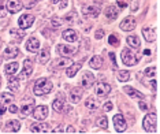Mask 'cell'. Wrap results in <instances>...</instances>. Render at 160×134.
<instances>
[{
	"instance_id": "obj_8",
	"label": "cell",
	"mask_w": 160,
	"mask_h": 134,
	"mask_svg": "<svg viewBox=\"0 0 160 134\" xmlns=\"http://www.w3.org/2000/svg\"><path fill=\"white\" fill-rule=\"evenodd\" d=\"M22 8H23V4H22V2H21V0H7L6 10H8L11 14L19 12Z\"/></svg>"
},
{
	"instance_id": "obj_18",
	"label": "cell",
	"mask_w": 160,
	"mask_h": 134,
	"mask_svg": "<svg viewBox=\"0 0 160 134\" xmlns=\"http://www.w3.org/2000/svg\"><path fill=\"white\" fill-rule=\"evenodd\" d=\"M82 93H83V90L79 89V88L71 89L70 90V101H71V103H74V104L79 103V100L82 99Z\"/></svg>"
},
{
	"instance_id": "obj_29",
	"label": "cell",
	"mask_w": 160,
	"mask_h": 134,
	"mask_svg": "<svg viewBox=\"0 0 160 134\" xmlns=\"http://www.w3.org/2000/svg\"><path fill=\"white\" fill-rule=\"evenodd\" d=\"M85 107L88 108L89 111H96L97 107H99V104H97L96 99H93V97H88V99L85 100Z\"/></svg>"
},
{
	"instance_id": "obj_19",
	"label": "cell",
	"mask_w": 160,
	"mask_h": 134,
	"mask_svg": "<svg viewBox=\"0 0 160 134\" xmlns=\"http://www.w3.org/2000/svg\"><path fill=\"white\" fill-rule=\"evenodd\" d=\"M125 92L129 95L132 99H136V100H144V95L141 92H138L137 89L132 88V86H125Z\"/></svg>"
},
{
	"instance_id": "obj_22",
	"label": "cell",
	"mask_w": 160,
	"mask_h": 134,
	"mask_svg": "<svg viewBox=\"0 0 160 134\" xmlns=\"http://www.w3.org/2000/svg\"><path fill=\"white\" fill-rule=\"evenodd\" d=\"M40 48V41L36 37H30L26 42V49L30 51V52H37Z\"/></svg>"
},
{
	"instance_id": "obj_9",
	"label": "cell",
	"mask_w": 160,
	"mask_h": 134,
	"mask_svg": "<svg viewBox=\"0 0 160 134\" xmlns=\"http://www.w3.org/2000/svg\"><path fill=\"white\" fill-rule=\"evenodd\" d=\"M136 26H137V22L133 17H127L121 22V29L123 32H132Z\"/></svg>"
},
{
	"instance_id": "obj_28",
	"label": "cell",
	"mask_w": 160,
	"mask_h": 134,
	"mask_svg": "<svg viewBox=\"0 0 160 134\" xmlns=\"http://www.w3.org/2000/svg\"><path fill=\"white\" fill-rule=\"evenodd\" d=\"M37 60H38V63L45 64L49 60V51L48 49H41L37 53Z\"/></svg>"
},
{
	"instance_id": "obj_31",
	"label": "cell",
	"mask_w": 160,
	"mask_h": 134,
	"mask_svg": "<svg viewBox=\"0 0 160 134\" xmlns=\"http://www.w3.org/2000/svg\"><path fill=\"white\" fill-rule=\"evenodd\" d=\"M18 68H19V64L15 63V62H12V63H8L6 66V74L7 75H14L18 71Z\"/></svg>"
},
{
	"instance_id": "obj_26",
	"label": "cell",
	"mask_w": 160,
	"mask_h": 134,
	"mask_svg": "<svg viewBox=\"0 0 160 134\" xmlns=\"http://www.w3.org/2000/svg\"><path fill=\"white\" fill-rule=\"evenodd\" d=\"M82 67V63H71L70 64V67L66 70V74H67V77H70V78H72L75 74L79 71V68Z\"/></svg>"
},
{
	"instance_id": "obj_51",
	"label": "cell",
	"mask_w": 160,
	"mask_h": 134,
	"mask_svg": "<svg viewBox=\"0 0 160 134\" xmlns=\"http://www.w3.org/2000/svg\"><path fill=\"white\" fill-rule=\"evenodd\" d=\"M66 6H67V2H66V0H63V2L60 3V8H64Z\"/></svg>"
},
{
	"instance_id": "obj_3",
	"label": "cell",
	"mask_w": 160,
	"mask_h": 134,
	"mask_svg": "<svg viewBox=\"0 0 160 134\" xmlns=\"http://www.w3.org/2000/svg\"><path fill=\"white\" fill-rule=\"evenodd\" d=\"M122 62L126 64V66H136V64L140 62V56L137 55V53L132 52L129 48H125L122 51Z\"/></svg>"
},
{
	"instance_id": "obj_34",
	"label": "cell",
	"mask_w": 160,
	"mask_h": 134,
	"mask_svg": "<svg viewBox=\"0 0 160 134\" xmlns=\"http://www.w3.org/2000/svg\"><path fill=\"white\" fill-rule=\"evenodd\" d=\"M77 19V14H75L74 11H71V12H68L66 14L63 18H62V21H63V23L66 22V23H74V21Z\"/></svg>"
},
{
	"instance_id": "obj_43",
	"label": "cell",
	"mask_w": 160,
	"mask_h": 134,
	"mask_svg": "<svg viewBox=\"0 0 160 134\" xmlns=\"http://www.w3.org/2000/svg\"><path fill=\"white\" fill-rule=\"evenodd\" d=\"M94 36H96V38H97V40L103 38V37H104V30H101V29H100V30H97V32H96V34H94Z\"/></svg>"
},
{
	"instance_id": "obj_35",
	"label": "cell",
	"mask_w": 160,
	"mask_h": 134,
	"mask_svg": "<svg viewBox=\"0 0 160 134\" xmlns=\"http://www.w3.org/2000/svg\"><path fill=\"white\" fill-rule=\"evenodd\" d=\"M11 36L17 40V41H21V40L25 37V33L22 30H19V29H11Z\"/></svg>"
},
{
	"instance_id": "obj_41",
	"label": "cell",
	"mask_w": 160,
	"mask_h": 134,
	"mask_svg": "<svg viewBox=\"0 0 160 134\" xmlns=\"http://www.w3.org/2000/svg\"><path fill=\"white\" fill-rule=\"evenodd\" d=\"M108 55H110V59H111V62H112V67H114V68H116V66H118V64H116L115 53H114V52H110V53H108Z\"/></svg>"
},
{
	"instance_id": "obj_16",
	"label": "cell",
	"mask_w": 160,
	"mask_h": 134,
	"mask_svg": "<svg viewBox=\"0 0 160 134\" xmlns=\"http://www.w3.org/2000/svg\"><path fill=\"white\" fill-rule=\"evenodd\" d=\"M63 40H66L67 42H75L78 40V33L74 30V29H67V30L63 32Z\"/></svg>"
},
{
	"instance_id": "obj_45",
	"label": "cell",
	"mask_w": 160,
	"mask_h": 134,
	"mask_svg": "<svg viewBox=\"0 0 160 134\" xmlns=\"http://www.w3.org/2000/svg\"><path fill=\"white\" fill-rule=\"evenodd\" d=\"M140 107H141V110H144V111L148 110V106L144 103V100H140Z\"/></svg>"
},
{
	"instance_id": "obj_37",
	"label": "cell",
	"mask_w": 160,
	"mask_h": 134,
	"mask_svg": "<svg viewBox=\"0 0 160 134\" xmlns=\"http://www.w3.org/2000/svg\"><path fill=\"white\" fill-rule=\"evenodd\" d=\"M51 23H52L53 27H60L62 25H63V21H62V18H59V17H53L52 19H51Z\"/></svg>"
},
{
	"instance_id": "obj_1",
	"label": "cell",
	"mask_w": 160,
	"mask_h": 134,
	"mask_svg": "<svg viewBox=\"0 0 160 134\" xmlns=\"http://www.w3.org/2000/svg\"><path fill=\"white\" fill-rule=\"evenodd\" d=\"M53 89V84L52 81L48 78H40L36 81L34 84V88H33V92L36 96H45L48 93L52 92Z\"/></svg>"
},
{
	"instance_id": "obj_47",
	"label": "cell",
	"mask_w": 160,
	"mask_h": 134,
	"mask_svg": "<svg viewBox=\"0 0 160 134\" xmlns=\"http://www.w3.org/2000/svg\"><path fill=\"white\" fill-rule=\"evenodd\" d=\"M52 133H63V126H58V127L53 130Z\"/></svg>"
},
{
	"instance_id": "obj_39",
	"label": "cell",
	"mask_w": 160,
	"mask_h": 134,
	"mask_svg": "<svg viewBox=\"0 0 160 134\" xmlns=\"http://www.w3.org/2000/svg\"><path fill=\"white\" fill-rule=\"evenodd\" d=\"M108 42H110L111 45H119V38L116 37L115 34H111L110 37H108Z\"/></svg>"
},
{
	"instance_id": "obj_32",
	"label": "cell",
	"mask_w": 160,
	"mask_h": 134,
	"mask_svg": "<svg viewBox=\"0 0 160 134\" xmlns=\"http://www.w3.org/2000/svg\"><path fill=\"white\" fill-rule=\"evenodd\" d=\"M103 66V59H101L100 56H93L92 59H90V67L92 68H96V70H99Z\"/></svg>"
},
{
	"instance_id": "obj_6",
	"label": "cell",
	"mask_w": 160,
	"mask_h": 134,
	"mask_svg": "<svg viewBox=\"0 0 160 134\" xmlns=\"http://www.w3.org/2000/svg\"><path fill=\"white\" fill-rule=\"evenodd\" d=\"M34 22V17L32 14H23L22 17L18 19V25L21 29H29Z\"/></svg>"
},
{
	"instance_id": "obj_14",
	"label": "cell",
	"mask_w": 160,
	"mask_h": 134,
	"mask_svg": "<svg viewBox=\"0 0 160 134\" xmlns=\"http://www.w3.org/2000/svg\"><path fill=\"white\" fill-rule=\"evenodd\" d=\"M49 125L44 122H40V123H34V125L30 126V133H48Z\"/></svg>"
},
{
	"instance_id": "obj_54",
	"label": "cell",
	"mask_w": 160,
	"mask_h": 134,
	"mask_svg": "<svg viewBox=\"0 0 160 134\" xmlns=\"http://www.w3.org/2000/svg\"><path fill=\"white\" fill-rule=\"evenodd\" d=\"M51 2H52V4H55V3H58L59 0H51Z\"/></svg>"
},
{
	"instance_id": "obj_2",
	"label": "cell",
	"mask_w": 160,
	"mask_h": 134,
	"mask_svg": "<svg viewBox=\"0 0 160 134\" xmlns=\"http://www.w3.org/2000/svg\"><path fill=\"white\" fill-rule=\"evenodd\" d=\"M156 125H158V117L155 112L145 115L142 121V127L147 133H156Z\"/></svg>"
},
{
	"instance_id": "obj_36",
	"label": "cell",
	"mask_w": 160,
	"mask_h": 134,
	"mask_svg": "<svg viewBox=\"0 0 160 134\" xmlns=\"http://www.w3.org/2000/svg\"><path fill=\"white\" fill-rule=\"evenodd\" d=\"M129 78H130V73L129 71H126V70H121V71H118V79L121 82H126V81H129Z\"/></svg>"
},
{
	"instance_id": "obj_38",
	"label": "cell",
	"mask_w": 160,
	"mask_h": 134,
	"mask_svg": "<svg viewBox=\"0 0 160 134\" xmlns=\"http://www.w3.org/2000/svg\"><path fill=\"white\" fill-rule=\"evenodd\" d=\"M97 126H100V127H103V129H107L108 127V119L105 117H101L99 121H97Z\"/></svg>"
},
{
	"instance_id": "obj_10",
	"label": "cell",
	"mask_w": 160,
	"mask_h": 134,
	"mask_svg": "<svg viewBox=\"0 0 160 134\" xmlns=\"http://www.w3.org/2000/svg\"><path fill=\"white\" fill-rule=\"evenodd\" d=\"M33 115L37 121H44L48 117V107L47 106H38L37 108L33 110Z\"/></svg>"
},
{
	"instance_id": "obj_42",
	"label": "cell",
	"mask_w": 160,
	"mask_h": 134,
	"mask_svg": "<svg viewBox=\"0 0 160 134\" xmlns=\"http://www.w3.org/2000/svg\"><path fill=\"white\" fill-rule=\"evenodd\" d=\"M7 15V11H6V7L0 4V18H4Z\"/></svg>"
},
{
	"instance_id": "obj_25",
	"label": "cell",
	"mask_w": 160,
	"mask_h": 134,
	"mask_svg": "<svg viewBox=\"0 0 160 134\" xmlns=\"http://www.w3.org/2000/svg\"><path fill=\"white\" fill-rule=\"evenodd\" d=\"M142 36H144V38L147 40L148 42H153L155 40H156L155 30H153V29H151V27H145V29H142Z\"/></svg>"
},
{
	"instance_id": "obj_4",
	"label": "cell",
	"mask_w": 160,
	"mask_h": 134,
	"mask_svg": "<svg viewBox=\"0 0 160 134\" xmlns=\"http://www.w3.org/2000/svg\"><path fill=\"white\" fill-rule=\"evenodd\" d=\"M79 47L77 44H60L58 47V51L62 56H72L78 52Z\"/></svg>"
},
{
	"instance_id": "obj_11",
	"label": "cell",
	"mask_w": 160,
	"mask_h": 134,
	"mask_svg": "<svg viewBox=\"0 0 160 134\" xmlns=\"http://www.w3.org/2000/svg\"><path fill=\"white\" fill-rule=\"evenodd\" d=\"M33 110H34V100L29 99L26 103H23L22 107H21V115H22V117H29V115L33 112Z\"/></svg>"
},
{
	"instance_id": "obj_52",
	"label": "cell",
	"mask_w": 160,
	"mask_h": 134,
	"mask_svg": "<svg viewBox=\"0 0 160 134\" xmlns=\"http://www.w3.org/2000/svg\"><path fill=\"white\" fill-rule=\"evenodd\" d=\"M152 89L156 90V81H152Z\"/></svg>"
},
{
	"instance_id": "obj_23",
	"label": "cell",
	"mask_w": 160,
	"mask_h": 134,
	"mask_svg": "<svg viewBox=\"0 0 160 134\" xmlns=\"http://www.w3.org/2000/svg\"><path fill=\"white\" fill-rule=\"evenodd\" d=\"M21 129V123L18 121H8L6 123V132L7 133H18Z\"/></svg>"
},
{
	"instance_id": "obj_17",
	"label": "cell",
	"mask_w": 160,
	"mask_h": 134,
	"mask_svg": "<svg viewBox=\"0 0 160 134\" xmlns=\"http://www.w3.org/2000/svg\"><path fill=\"white\" fill-rule=\"evenodd\" d=\"M6 57L7 59H14L19 55V48H18L17 44H10L8 47L6 48Z\"/></svg>"
},
{
	"instance_id": "obj_33",
	"label": "cell",
	"mask_w": 160,
	"mask_h": 134,
	"mask_svg": "<svg viewBox=\"0 0 160 134\" xmlns=\"http://www.w3.org/2000/svg\"><path fill=\"white\" fill-rule=\"evenodd\" d=\"M52 108H53V110H55L56 112H63V111H64V110H63V108H64V101L62 100V99H56V100L52 103Z\"/></svg>"
},
{
	"instance_id": "obj_48",
	"label": "cell",
	"mask_w": 160,
	"mask_h": 134,
	"mask_svg": "<svg viewBox=\"0 0 160 134\" xmlns=\"http://www.w3.org/2000/svg\"><path fill=\"white\" fill-rule=\"evenodd\" d=\"M74 132H75V129L72 127V126H68V127L66 129V132H64V133H74Z\"/></svg>"
},
{
	"instance_id": "obj_44",
	"label": "cell",
	"mask_w": 160,
	"mask_h": 134,
	"mask_svg": "<svg viewBox=\"0 0 160 134\" xmlns=\"http://www.w3.org/2000/svg\"><path fill=\"white\" fill-rule=\"evenodd\" d=\"M111 110H112V103L111 101H107L104 104V111H111Z\"/></svg>"
},
{
	"instance_id": "obj_49",
	"label": "cell",
	"mask_w": 160,
	"mask_h": 134,
	"mask_svg": "<svg viewBox=\"0 0 160 134\" xmlns=\"http://www.w3.org/2000/svg\"><path fill=\"white\" fill-rule=\"evenodd\" d=\"M118 4L121 6V7H126V6H127V3L125 2V0H118Z\"/></svg>"
},
{
	"instance_id": "obj_55",
	"label": "cell",
	"mask_w": 160,
	"mask_h": 134,
	"mask_svg": "<svg viewBox=\"0 0 160 134\" xmlns=\"http://www.w3.org/2000/svg\"><path fill=\"white\" fill-rule=\"evenodd\" d=\"M0 64H2V57H0Z\"/></svg>"
},
{
	"instance_id": "obj_7",
	"label": "cell",
	"mask_w": 160,
	"mask_h": 134,
	"mask_svg": "<svg viewBox=\"0 0 160 134\" xmlns=\"http://www.w3.org/2000/svg\"><path fill=\"white\" fill-rule=\"evenodd\" d=\"M94 92H96V96L99 97H105L108 93L111 92V86L107 84V82H99L94 88Z\"/></svg>"
},
{
	"instance_id": "obj_5",
	"label": "cell",
	"mask_w": 160,
	"mask_h": 134,
	"mask_svg": "<svg viewBox=\"0 0 160 134\" xmlns=\"http://www.w3.org/2000/svg\"><path fill=\"white\" fill-rule=\"evenodd\" d=\"M114 125H115V129L118 133H123L126 132L127 129V122L125 121V117L122 114H118L114 117Z\"/></svg>"
},
{
	"instance_id": "obj_20",
	"label": "cell",
	"mask_w": 160,
	"mask_h": 134,
	"mask_svg": "<svg viewBox=\"0 0 160 134\" xmlns=\"http://www.w3.org/2000/svg\"><path fill=\"white\" fill-rule=\"evenodd\" d=\"M71 63H72V60L70 59V57L62 56V57H59V59H56L55 62H53V67H56V68H63V67L70 66Z\"/></svg>"
},
{
	"instance_id": "obj_56",
	"label": "cell",
	"mask_w": 160,
	"mask_h": 134,
	"mask_svg": "<svg viewBox=\"0 0 160 134\" xmlns=\"http://www.w3.org/2000/svg\"><path fill=\"white\" fill-rule=\"evenodd\" d=\"M0 85H2V81H0Z\"/></svg>"
},
{
	"instance_id": "obj_30",
	"label": "cell",
	"mask_w": 160,
	"mask_h": 134,
	"mask_svg": "<svg viewBox=\"0 0 160 134\" xmlns=\"http://www.w3.org/2000/svg\"><path fill=\"white\" fill-rule=\"evenodd\" d=\"M12 100H14L12 95H8V93H2V95H0V106L7 107Z\"/></svg>"
},
{
	"instance_id": "obj_27",
	"label": "cell",
	"mask_w": 160,
	"mask_h": 134,
	"mask_svg": "<svg viewBox=\"0 0 160 134\" xmlns=\"http://www.w3.org/2000/svg\"><path fill=\"white\" fill-rule=\"evenodd\" d=\"M126 41H127V44H129L130 48L137 49V48H140L141 47V41H140V38H138L137 36H129V37L126 38Z\"/></svg>"
},
{
	"instance_id": "obj_12",
	"label": "cell",
	"mask_w": 160,
	"mask_h": 134,
	"mask_svg": "<svg viewBox=\"0 0 160 134\" xmlns=\"http://www.w3.org/2000/svg\"><path fill=\"white\" fill-rule=\"evenodd\" d=\"M82 12H83V15H85V17L96 18L100 14V8L97 6H85L82 8Z\"/></svg>"
},
{
	"instance_id": "obj_15",
	"label": "cell",
	"mask_w": 160,
	"mask_h": 134,
	"mask_svg": "<svg viewBox=\"0 0 160 134\" xmlns=\"http://www.w3.org/2000/svg\"><path fill=\"white\" fill-rule=\"evenodd\" d=\"M94 81H96V78H94V75L92 74V73H89V71H86L85 74H83V77H82V79H81V84H82V86L83 88H90L93 84H94Z\"/></svg>"
},
{
	"instance_id": "obj_50",
	"label": "cell",
	"mask_w": 160,
	"mask_h": 134,
	"mask_svg": "<svg viewBox=\"0 0 160 134\" xmlns=\"http://www.w3.org/2000/svg\"><path fill=\"white\" fill-rule=\"evenodd\" d=\"M6 112V107L4 106H0V115H3Z\"/></svg>"
},
{
	"instance_id": "obj_13",
	"label": "cell",
	"mask_w": 160,
	"mask_h": 134,
	"mask_svg": "<svg viewBox=\"0 0 160 134\" xmlns=\"http://www.w3.org/2000/svg\"><path fill=\"white\" fill-rule=\"evenodd\" d=\"M32 73H33V62L30 59H25L23 62V70L21 71V78H25V77H29Z\"/></svg>"
},
{
	"instance_id": "obj_21",
	"label": "cell",
	"mask_w": 160,
	"mask_h": 134,
	"mask_svg": "<svg viewBox=\"0 0 160 134\" xmlns=\"http://www.w3.org/2000/svg\"><path fill=\"white\" fill-rule=\"evenodd\" d=\"M104 14H105V17H107L108 19L114 21V19H116V18H118V15H119V10L116 8L115 6H108L107 8H105Z\"/></svg>"
},
{
	"instance_id": "obj_53",
	"label": "cell",
	"mask_w": 160,
	"mask_h": 134,
	"mask_svg": "<svg viewBox=\"0 0 160 134\" xmlns=\"http://www.w3.org/2000/svg\"><path fill=\"white\" fill-rule=\"evenodd\" d=\"M144 53H145V55H149V53H151V51H149V49H145Z\"/></svg>"
},
{
	"instance_id": "obj_40",
	"label": "cell",
	"mask_w": 160,
	"mask_h": 134,
	"mask_svg": "<svg viewBox=\"0 0 160 134\" xmlns=\"http://www.w3.org/2000/svg\"><path fill=\"white\" fill-rule=\"evenodd\" d=\"M145 74H147L149 78H151V77H155V74H156V67H148L147 70H145Z\"/></svg>"
},
{
	"instance_id": "obj_46",
	"label": "cell",
	"mask_w": 160,
	"mask_h": 134,
	"mask_svg": "<svg viewBox=\"0 0 160 134\" xmlns=\"http://www.w3.org/2000/svg\"><path fill=\"white\" fill-rule=\"evenodd\" d=\"M8 110H10V112H12V114H17V112H18V107L17 106H10Z\"/></svg>"
},
{
	"instance_id": "obj_24",
	"label": "cell",
	"mask_w": 160,
	"mask_h": 134,
	"mask_svg": "<svg viewBox=\"0 0 160 134\" xmlns=\"http://www.w3.org/2000/svg\"><path fill=\"white\" fill-rule=\"evenodd\" d=\"M8 89L11 90L12 93H17L18 90H19V78H17V77H12V75H10V78H8Z\"/></svg>"
}]
</instances>
